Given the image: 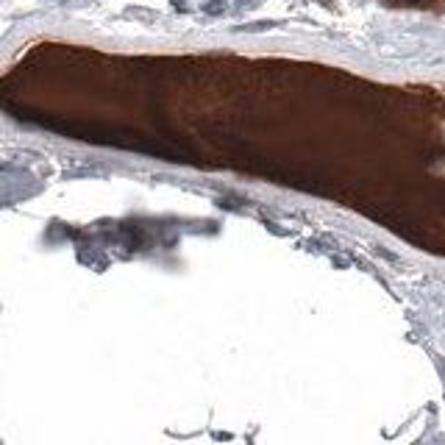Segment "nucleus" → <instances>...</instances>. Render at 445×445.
I'll use <instances>...</instances> for the list:
<instances>
[{"instance_id":"nucleus-1","label":"nucleus","mask_w":445,"mask_h":445,"mask_svg":"<svg viewBox=\"0 0 445 445\" xmlns=\"http://www.w3.org/2000/svg\"><path fill=\"white\" fill-rule=\"evenodd\" d=\"M384 3L401 9H420V12H445V0H384Z\"/></svg>"}]
</instances>
